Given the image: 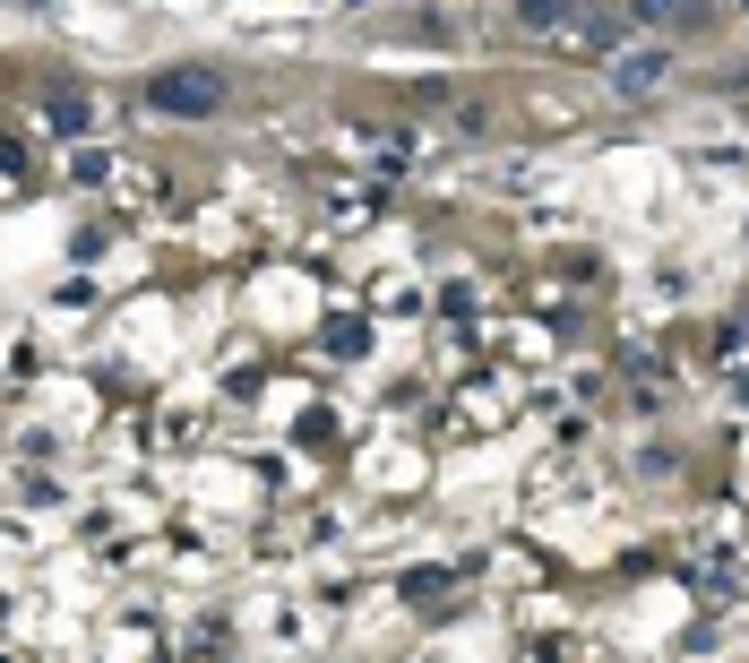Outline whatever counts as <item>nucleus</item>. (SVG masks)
<instances>
[{"label":"nucleus","instance_id":"1","mask_svg":"<svg viewBox=\"0 0 749 663\" xmlns=\"http://www.w3.org/2000/svg\"><path fill=\"white\" fill-rule=\"evenodd\" d=\"M147 103H155V112H173V121H207V112L224 103V78H216V69H155Z\"/></svg>","mask_w":749,"mask_h":663},{"label":"nucleus","instance_id":"2","mask_svg":"<svg viewBox=\"0 0 749 663\" xmlns=\"http://www.w3.org/2000/svg\"><path fill=\"white\" fill-rule=\"evenodd\" d=\"M517 18H526L535 35H551V26H569V18H586V0H517Z\"/></svg>","mask_w":749,"mask_h":663},{"label":"nucleus","instance_id":"3","mask_svg":"<svg viewBox=\"0 0 749 663\" xmlns=\"http://www.w3.org/2000/svg\"><path fill=\"white\" fill-rule=\"evenodd\" d=\"M612 78H620V96H647L654 78H663V52H629V60L612 69Z\"/></svg>","mask_w":749,"mask_h":663},{"label":"nucleus","instance_id":"4","mask_svg":"<svg viewBox=\"0 0 749 663\" xmlns=\"http://www.w3.org/2000/svg\"><path fill=\"white\" fill-rule=\"evenodd\" d=\"M672 9H681V0H629V35H638V26H663Z\"/></svg>","mask_w":749,"mask_h":663}]
</instances>
